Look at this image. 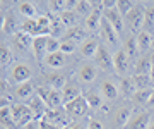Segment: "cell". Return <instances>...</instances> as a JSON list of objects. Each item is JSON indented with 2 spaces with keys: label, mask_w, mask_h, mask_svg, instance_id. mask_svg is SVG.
I'll return each mask as SVG.
<instances>
[{
  "label": "cell",
  "mask_w": 154,
  "mask_h": 129,
  "mask_svg": "<svg viewBox=\"0 0 154 129\" xmlns=\"http://www.w3.org/2000/svg\"><path fill=\"white\" fill-rule=\"evenodd\" d=\"M144 17H146V4H135V7H134L132 11L128 12V16L125 17L127 23H128V28H130V31H134V33H140L144 29Z\"/></svg>",
  "instance_id": "1"
},
{
  "label": "cell",
  "mask_w": 154,
  "mask_h": 129,
  "mask_svg": "<svg viewBox=\"0 0 154 129\" xmlns=\"http://www.w3.org/2000/svg\"><path fill=\"white\" fill-rule=\"evenodd\" d=\"M36 95L43 98V102L46 103L48 108H60V107H63L60 90H53L50 86H39L38 90H36Z\"/></svg>",
  "instance_id": "2"
},
{
  "label": "cell",
  "mask_w": 154,
  "mask_h": 129,
  "mask_svg": "<svg viewBox=\"0 0 154 129\" xmlns=\"http://www.w3.org/2000/svg\"><path fill=\"white\" fill-rule=\"evenodd\" d=\"M43 121L53 124V126H58L62 129H67L70 126V117H69V114L65 112L63 107H60V108H48Z\"/></svg>",
  "instance_id": "3"
},
{
  "label": "cell",
  "mask_w": 154,
  "mask_h": 129,
  "mask_svg": "<svg viewBox=\"0 0 154 129\" xmlns=\"http://www.w3.org/2000/svg\"><path fill=\"white\" fill-rule=\"evenodd\" d=\"M11 108H12V117H14V122H16L17 127H24L31 121H36L31 108L28 105H24V103H14Z\"/></svg>",
  "instance_id": "4"
},
{
  "label": "cell",
  "mask_w": 154,
  "mask_h": 129,
  "mask_svg": "<svg viewBox=\"0 0 154 129\" xmlns=\"http://www.w3.org/2000/svg\"><path fill=\"white\" fill-rule=\"evenodd\" d=\"M63 108H65V112L69 114L70 119H79V117H84L91 107H89L86 96H79V98H75V100H72L70 103L63 105Z\"/></svg>",
  "instance_id": "5"
},
{
  "label": "cell",
  "mask_w": 154,
  "mask_h": 129,
  "mask_svg": "<svg viewBox=\"0 0 154 129\" xmlns=\"http://www.w3.org/2000/svg\"><path fill=\"white\" fill-rule=\"evenodd\" d=\"M31 76H33V73L26 64H14L12 69L9 71V83L12 84L28 83V81H31Z\"/></svg>",
  "instance_id": "6"
},
{
  "label": "cell",
  "mask_w": 154,
  "mask_h": 129,
  "mask_svg": "<svg viewBox=\"0 0 154 129\" xmlns=\"http://www.w3.org/2000/svg\"><path fill=\"white\" fill-rule=\"evenodd\" d=\"M96 64H98V67L101 71H106V73L115 71V67H113V57H111V53L108 52V48L105 45H99L98 53H96Z\"/></svg>",
  "instance_id": "7"
},
{
  "label": "cell",
  "mask_w": 154,
  "mask_h": 129,
  "mask_svg": "<svg viewBox=\"0 0 154 129\" xmlns=\"http://www.w3.org/2000/svg\"><path fill=\"white\" fill-rule=\"evenodd\" d=\"M77 81L82 84H91L96 79V76H98V71H96V67H94L93 64H81L79 66V69H77Z\"/></svg>",
  "instance_id": "8"
},
{
  "label": "cell",
  "mask_w": 154,
  "mask_h": 129,
  "mask_svg": "<svg viewBox=\"0 0 154 129\" xmlns=\"http://www.w3.org/2000/svg\"><path fill=\"white\" fill-rule=\"evenodd\" d=\"M79 96H82V90L77 81H69V83L62 88V100H63V105L70 103L72 100H75Z\"/></svg>",
  "instance_id": "9"
},
{
  "label": "cell",
  "mask_w": 154,
  "mask_h": 129,
  "mask_svg": "<svg viewBox=\"0 0 154 129\" xmlns=\"http://www.w3.org/2000/svg\"><path fill=\"white\" fill-rule=\"evenodd\" d=\"M149 126H151V112L144 110V112L134 114L125 129H149Z\"/></svg>",
  "instance_id": "10"
},
{
  "label": "cell",
  "mask_w": 154,
  "mask_h": 129,
  "mask_svg": "<svg viewBox=\"0 0 154 129\" xmlns=\"http://www.w3.org/2000/svg\"><path fill=\"white\" fill-rule=\"evenodd\" d=\"M128 64H130V59H128V55L125 53V50H123V48L116 50V53L113 55V67H115V73L120 74L122 78H123L127 74V71H128Z\"/></svg>",
  "instance_id": "11"
},
{
  "label": "cell",
  "mask_w": 154,
  "mask_h": 129,
  "mask_svg": "<svg viewBox=\"0 0 154 129\" xmlns=\"http://www.w3.org/2000/svg\"><path fill=\"white\" fill-rule=\"evenodd\" d=\"M28 107L31 108V112H33V115H34L36 121H41V119L45 117L46 110H48V107H46V103L43 102V98L38 96V95H34L33 98L28 102Z\"/></svg>",
  "instance_id": "12"
},
{
  "label": "cell",
  "mask_w": 154,
  "mask_h": 129,
  "mask_svg": "<svg viewBox=\"0 0 154 129\" xmlns=\"http://www.w3.org/2000/svg\"><path fill=\"white\" fill-rule=\"evenodd\" d=\"M99 33H101V36H103L108 43H111V45H116V43H118V33L115 31V28L111 26L110 21H108L105 16H103V19H101Z\"/></svg>",
  "instance_id": "13"
},
{
  "label": "cell",
  "mask_w": 154,
  "mask_h": 129,
  "mask_svg": "<svg viewBox=\"0 0 154 129\" xmlns=\"http://www.w3.org/2000/svg\"><path fill=\"white\" fill-rule=\"evenodd\" d=\"M45 66L50 69H53V71H57V69H62L65 67L67 64V55L65 53H62V52H55V53H46V57H45Z\"/></svg>",
  "instance_id": "14"
},
{
  "label": "cell",
  "mask_w": 154,
  "mask_h": 129,
  "mask_svg": "<svg viewBox=\"0 0 154 129\" xmlns=\"http://www.w3.org/2000/svg\"><path fill=\"white\" fill-rule=\"evenodd\" d=\"M118 93H120L118 86L115 83H111L110 79H105L101 83V86H99V95L103 96V98H106V100H116Z\"/></svg>",
  "instance_id": "15"
},
{
  "label": "cell",
  "mask_w": 154,
  "mask_h": 129,
  "mask_svg": "<svg viewBox=\"0 0 154 129\" xmlns=\"http://www.w3.org/2000/svg\"><path fill=\"white\" fill-rule=\"evenodd\" d=\"M86 28H82V26H74V28H69L65 31V34H63V38L62 40H69V41H72V43H81L82 45L84 41H86Z\"/></svg>",
  "instance_id": "16"
},
{
  "label": "cell",
  "mask_w": 154,
  "mask_h": 129,
  "mask_svg": "<svg viewBox=\"0 0 154 129\" xmlns=\"http://www.w3.org/2000/svg\"><path fill=\"white\" fill-rule=\"evenodd\" d=\"M34 95H36V93H34V86H33L31 81L22 83V84H17L16 90H14V96L19 98V100H28L29 102Z\"/></svg>",
  "instance_id": "17"
},
{
  "label": "cell",
  "mask_w": 154,
  "mask_h": 129,
  "mask_svg": "<svg viewBox=\"0 0 154 129\" xmlns=\"http://www.w3.org/2000/svg\"><path fill=\"white\" fill-rule=\"evenodd\" d=\"M118 90L123 96L127 98H132V95L137 91V86H135V81H134L132 76H123L118 83Z\"/></svg>",
  "instance_id": "18"
},
{
  "label": "cell",
  "mask_w": 154,
  "mask_h": 129,
  "mask_svg": "<svg viewBox=\"0 0 154 129\" xmlns=\"http://www.w3.org/2000/svg\"><path fill=\"white\" fill-rule=\"evenodd\" d=\"M101 9H103V7L94 9L93 14H91L88 19H84V28H86V31H98L99 29V26H101V19H103Z\"/></svg>",
  "instance_id": "19"
},
{
  "label": "cell",
  "mask_w": 154,
  "mask_h": 129,
  "mask_svg": "<svg viewBox=\"0 0 154 129\" xmlns=\"http://www.w3.org/2000/svg\"><path fill=\"white\" fill-rule=\"evenodd\" d=\"M46 43H48V36H36V38H33L31 48H33V55L36 60L43 62V53L46 52Z\"/></svg>",
  "instance_id": "20"
},
{
  "label": "cell",
  "mask_w": 154,
  "mask_h": 129,
  "mask_svg": "<svg viewBox=\"0 0 154 129\" xmlns=\"http://www.w3.org/2000/svg\"><path fill=\"white\" fill-rule=\"evenodd\" d=\"M45 78H46V84H48L50 88L60 90V91H62V88L69 83L67 78H65V74H62V73H48Z\"/></svg>",
  "instance_id": "21"
},
{
  "label": "cell",
  "mask_w": 154,
  "mask_h": 129,
  "mask_svg": "<svg viewBox=\"0 0 154 129\" xmlns=\"http://www.w3.org/2000/svg\"><path fill=\"white\" fill-rule=\"evenodd\" d=\"M94 5L96 2H89V0H77L75 5H74V11L77 12V16L82 17V19H88L94 11Z\"/></svg>",
  "instance_id": "22"
},
{
  "label": "cell",
  "mask_w": 154,
  "mask_h": 129,
  "mask_svg": "<svg viewBox=\"0 0 154 129\" xmlns=\"http://www.w3.org/2000/svg\"><path fill=\"white\" fill-rule=\"evenodd\" d=\"M21 31L29 34V36H33V38H36V36H45L36 19H24V23L21 24Z\"/></svg>",
  "instance_id": "23"
},
{
  "label": "cell",
  "mask_w": 154,
  "mask_h": 129,
  "mask_svg": "<svg viewBox=\"0 0 154 129\" xmlns=\"http://www.w3.org/2000/svg\"><path fill=\"white\" fill-rule=\"evenodd\" d=\"M130 119H132V107H130V105L120 107V108H118V112L115 114V124L118 126V127L125 129Z\"/></svg>",
  "instance_id": "24"
},
{
  "label": "cell",
  "mask_w": 154,
  "mask_h": 129,
  "mask_svg": "<svg viewBox=\"0 0 154 129\" xmlns=\"http://www.w3.org/2000/svg\"><path fill=\"white\" fill-rule=\"evenodd\" d=\"M137 38V45H139V53H147L151 48H152V34L147 33V31H140V33L135 36Z\"/></svg>",
  "instance_id": "25"
},
{
  "label": "cell",
  "mask_w": 154,
  "mask_h": 129,
  "mask_svg": "<svg viewBox=\"0 0 154 129\" xmlns=\"http://www.w3.org/2000/svg\"><path fill=\"white\" fill-rule=\"evenodd\" d=\"M98 48H99V43L96 38H88L81 45V55L86 57V59H91V57H96L98 53Z\"/></svg>",
  "instance_id": "26"
},
{
  "label": "cell",
  "mask_w": 154,
  "mask_h": 129,
  "mask_svg": "<svg viewBox=\"0 0 154 129\" xmlns=\"http://www.w3.org/2000/svg\"><path fill=\"white\" fill-rule=\"evenodd\" d=\"M29 45H33V36H29V34L22 33V31H19V33L14 36V47H16L17 52H26L29 48Z\"/></svg>",
  "instance_id": "27"
},
{
  "label": "cell",
  "mask_w": 154,
  "mask_h": 129,
  "mask_svg": "<svg viewBox=\"0 0 154 129\" xmlns=\"http://www.w3.org/2000/svg\"><path fill=\"white\" fill-rule=\"evenodd\" d=\"M105 17L110 21V24L115 28V31H116L118 34L123 31V16H122V14L116 11V9H113V11H106V12H105Z\"/></svg>",
  "instance_id": "28"
},
{
  "label": "cell",
  "mask_w": 154,
  "mask_h": 129,
  "mask_svg": "<svg viewBox=\"0 0 154 129\" xmlns=\"http://www.w3.org/2000/svg\"><path fill=\"white\" fill-rule=\"evenodd\" d=\"M2 31H4L5 34H14V36L17 34V19H16V16H14L11 11L4 16V21H2Z\"/></svg>",
  "instance_id": "29"
},
{
  "label": "cell",
  "mask_w": 154,
  "mask_h": 129,
  "mask_svg": "<svg viewBox=\"0 0 154 129\" xmlns=\"http://www.w3.org/2000/svg\"><path fill=\"white\" fill-rule=\"evenodd\" d=\"M17 11L19 14L26 17V19H36V7H34L33 2H28V0H21V2H17Z\"/></svg>",
  "instance_id": "30"
},
{
  "label": "cell",
  "mask_w": 154,
  "mask_h": 129,
  "mask_svg": "<svg viewBox=\"0 0 154 129\" xmlns=\"http://www.w3.org/2000/svg\"><path fill=\"white\" fill-rule=\"evenodd\" d=\"M58 17H60V21L63 23V26L67 29L74 28V26H79V19H81V17L77 16L75 11H63Z\"/></svg>",
  "instance_id": "31"
},
{
  "label": "cell",
  "mask_w": 154,
  "mask_h": 129,
  "mask_svg": "<svg viewBox=\"0 0 154 129\" xmlns=\"http://www.w3.org/2000/svg\"><path fill=\"white\" fill-rule=\"evenodd\" d=\"M147 33H154V4H146V17H144V29Z\"/></svg>",
  "instance_id": "32"
},
{
  "label": "cell",
  "mask_w": 154,
  "mask_h": 129,
  "mask_svg": "<svg viewBox=\"0 0 154 129\" xmlns=\"http://www.w3.org/2000/svg\"><path fill=\"white\" fill-rule=\"evenodd\" d=\"M151 93H152V88H149V90H137L132 95L130 100H132L134 105H147L149 98H151Z\"/></svg>",
  "instance_id": "33"
},
{
  "label": "cell",
  "mask_w": 154,
  "mask_h": 129,
  "mask_svg": "<svg viewBox=\"0 0 154 129\" xmlns=\"http://www.w3.org/2000/svg\"><path fill=\"white\" fill-rule=\"evenodd\" d=\"M132 78L135 81L137 90H149V88H152V79H151L149 74H134Z\"/></svg>",
  "instance_id": "34"
},
{
  "label": "cell",
  "mask_w": 154,
  "mask_h": 129,
  "mask_svg": "<svg viewBox=\"0 0 154 129\" xmlns=\"http://www.w3.org/2000/svg\"><path fill=\"white\" fill-rule=\"evenodd\" d=\"M123 50H125V53L128 55V59H134V57L139 53L137 38H135V36H130V38L125 41V45H123Z\"/></svg>",
  "instance_id": "35"
},
{
  "label": "cell",
  "mask_w": 154,
  "mask_h": 129,
  "mask_svg": "<svg viewBox=\"0 0 154 129\" xmlns=\"http://www.w3.org/2000/svg\"><path fill=\"white\" fill-rule=\"evenodd\" d=\"M152 71V64L149 60V57H142L140 60L135 64V74H151Z\"/></svg>",
  "instance_id": "36"
},
{
  "label": "cell",
  "mask_w": 154,
  "mask_h": 129,
  "mask_svg": "<svg viewBox=\"0 0 154 129\" xmlns=\"http://www.w3.org/2000/svg\"><path fill=\"white\" fill-rule=\"evenodd\" d=\"M137 2H132V0H116V11L120 12L122 16H128V12L135 7Z\"/></svg>",
  "instance_id": "37"
},
{
  "label": "cell",
  "mask_w": 154,
  "mask_h": 129,
  "mask_svg": "<svg viewBox=\"0 0 154 129\" xmlns=\"http://www.w3.org/2000/svg\"><path fill=\"white\" fill-rule=\"evenodd\" d=\"M14 59V53L7 45H0V62H2V67H7Z\"/></svg>",
  "instance_id": "38"
},
{
  "label": "cell",
  "mask_w": 154,
  "mask_h": 129,
  "mask_svg": "<svg viewBox=\"0 0 154 129\" xmlns=\"http://www.w3.org/2000/svg\"><path fill=\"white\" fill-rule=\"evenodd\" d=\"M88 103H89V107L91 108H98V107H103V96L101 95H98L96 91H91L88 96Z\"/></svg>",
  "instance_id": "39"
},
{
  "label": "cell",
  "mask_w": 154,
  "mask_h": 129,
  "mask_svg": "<svg viewBox=\"0 0 154 129\" xmlns=\"http://www.w3.org/2000/svg\"><path fill=\"white\" fill-rule=\"evenodd\" d=\"M60 41H62V40H57V38H53V36H48L46 53H55V52H60Z\"/></svg>",
  "instance_id": "40"
},
{
  "label": "cell",
  "mask_w": 154,
  "mask_h": 129,
  "mask_svg": "<svg viewBox=\"0 0 154 129\" xmlns=\"http://www.w3.org/2000/svg\"><path fill=\"white\" fill-rule=\"evenodd\" d=\"M75 43H72L69 40H62L60 41V52L62 53H65V55H72L74 52H75Z\"/></svg>",
  "instance_id": "41"
},
{
  "label": "cell",
  "mask_w": 154,
  "mask_h": 129,
  "mask_svg": "<svg viewBox=\"0 0 154 129\" xmlns=\"http://www.w3.org/2000/svg\"><path fill=\"white\" fill-rule=\"evenodd\" d=\"M88 129H105V126H103V122L98 121V119H89Z\"/></svg>",
  "instance_id": "42"
},
{
  "label": "cell",
  "mask_w": 154,
  "mask_h": 129,
  "mask_svg": "<svg viewBox=\"0 0 154 129\" xmlns=\"http://www.w3.org/2000/svg\"><path fill=\"white\" fill-rule=\"evenodd\" d=\"M0 91H2V95H4V93H11V91H9V81H7V79H2V81H0Z\"/></svg>",
  "instance_id": "43"
},
{
  "label": "cell",
  "mask_w": 154,
  "mask_h": 129,
  "mask_svg": "<svg viewBox=\"0 0 154 129\" xmlns=\"http://www.w3.org/2000/svg\"><path fill=\"white\" fill-rule=\"evenodd\" d=\"M39 124H41V129H62V127H58V126H53V124H50V122H46V121H39Z\"/></svg>",
  "instance_id": "44"
},
{
  "label": "cell",
  "mask_w": 154,
  "mask_h": 129,
  "mask_svg": "<svg viewBox=\"0 0 154 129\" xmlns=\"http://www.w3.org/2000/svg\"><path fill=\"white\" fill-rule=\"evenodd\" d=\"M22 129H41V124H39V121H31L28 126H24Z\"/></svg>",
  "instance_id": "45"
},
{
  "label": "cell",
  "mask_w": 154,
  "mask_h": 129,
  "mask_svg": "<svg viewBox=\"0 0 154 129\" xmlns=\"http://www.w3.org/2000/svg\"><path fill=\"white\" fill-rule=\"evenodd\" d=\"M67 129H88V127H86L84 124H81V122H75V124H70Z\"/></svg>",
  "instance_id": "46"
},
{
  "label": "cell",
  "mask_w": 154,
  "mask_h": 129,
  "mask_svg": "<svg viewBox=\"0 0 154 129\" xmlns=\"http://www.w3.org/2000/svg\"><path fill=\"white\" fill-rule=\"evenodd\" d=\"M146 107H149V108H152L154 107V90H152V93H151V98H149V102H147V105Z\"/></svg>",
  "instance_id": "47"
},
{
  "label": "cell",
  "mask_w": 154,
  "mask_h": 129,
  "mask_svg": "<svg viewBox=\"0 0 154 129\" xmlns=\"http://www.w3.org/2000/svg\"><path fill=\"white\" fill-rule=\"evenodd\" d=\"M149 60H151V64H152V67H154V52L149 55Z\"/></svg>",
  "instance_id": "48"
},
{
  "label": "cell",
  "mask_w": 154,
  "mask_h": 129,
  "mask_svg": "<svg viewBox=\"0 0 154 129\" xmlns=\"http://www.w3.org/2000/svg\"><path fill=\"white\" fill-rule=\"evenodd\" d=\"M149 129H154V121L151 122V126H149Z\"/></svg>",
  "instance_id": "49"
},
{
  "label": "cell",
  "mask_w": 154,
  "mask_h": 129,
  "mask_svg": "<svg viewBox=\"0 0 154 129\" xmlns=\"http://www.w3.org/2000/svg\"><path fill=\"white\" fill-rule=\"evenodd\" d=\"M152 90H154V84H152Z\"/></svg>",
  "instance_id": "50"
},
{
  "label": "cell",
  "mask_w": 154,
  "mask_h": 129,
  "mask_svg": "<svg viewBox=\"0 0 154 129\" xmlns=\"http://www.w3.org/2000/svg\"><path fill=\"white\" fill-rule=\"evenodd\" d=\"M152 48H154V43H152Z\"/></svg>",
  "instance_id": "51"
}]
</instances>
